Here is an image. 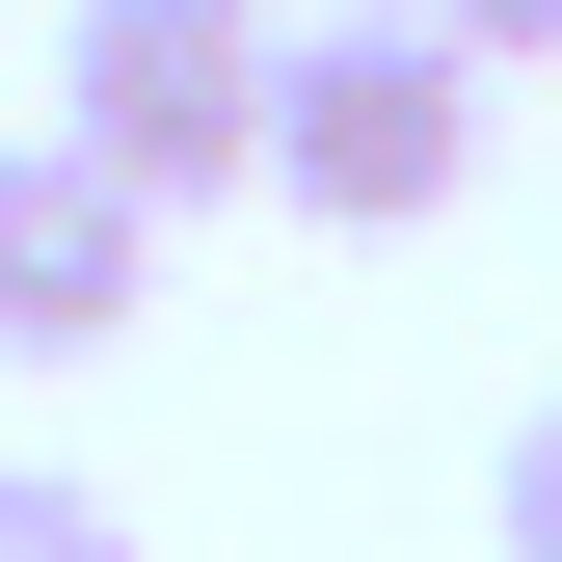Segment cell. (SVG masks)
Masks as SVG:
<instances>
[{
    "mask_svg": "<svg viewBox=\"0 0 562 562\" xmlns=\"http://www.w3.org/2000/svg\"><path fill=\"white\" fill-rule=\"evenodd\" d=\"M161 322V215L81 161V134H0V348L27 375H81V348Z\"/></svg>",
    "mask_w": 562,
    "mask_h": 562,
    "instance_id": "cell-3",
    "label": "cell"
},
{
    "mask_svg": "<svg viewBox=\"0 0 562 562\" xmlns=\"http://www.w3.org/2000/svg\"><path fill=\"white\" fill-rule=\"evenodd\" d=\"M0 562H134L108 482H54V456H0Z\"/></svg>",
    "mask_w": 562,
    "mask_h": 562,
    "instance_id": "cell-4",
    "label": "cell"
},
{
    "mask_svg": "<svg viewBox=\"0 0 562 562\" xmlns=\"http://www.w3.org/2000/svg\"><path fill=\"white\" fill-rule=\"evenodd\" d=\"M54 134H81L134 215L268 188V0H81L54 27Z\"/></svg>",
    "mask_w": 562,
    "mask_h": 562,
    "instance_id": "cell-2",
    "label": "cell"
},
{
    "mask_svg": "<svg viewBox=\"0 0 562 562\" xmlns=\"http://www.w3.org/2000/svg\"><path fill=\"white\" fill-rule=\"evenodd\" d=\"M268 188H295L322 241H402L482 188V54L429 0H348V27H268Z\"/></svg>",
    "mask_w": 562,
    "mask_h": 562,
    "instance_id": "cell-1",
    "label": "cell"
},
{
    "mask_svg": "<svg viewBox=\"0 0 562 562\" xmlns=\"http://www.w3.org/2000/svg\"><path fill=\"white\" fill-rule=\"evenodd\" d=\"M482 536H509V562H562V402H509V456H482Z\"/></svg>",
    "mask_w": 562,
    "mask_h": 562,
    "instance_id": "cell-5",
    "label": "cell"
},
{
    "mask_svg": "<svg viewBox=\"0 0 562 562\" xmlns=\"http://www.w3.org/2000/svg\"><path fill=\"white\" fill-rule=\"evenodd\" d=\"M429 27L482 54V81H509V54H562V0H429Z\"/></svg>",
    "mask_w": 562,
    "mask_h": 562,
    "instance_id": "cell-6",
    "label": "cell"
}]
</instances>
